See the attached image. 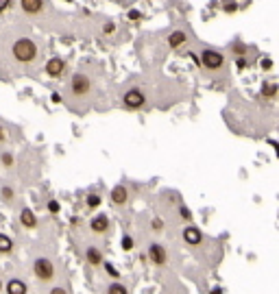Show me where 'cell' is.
I'll list each match as a JSON object with an SVG mask.
<instances>
[{"mask_svg":"<svg viewBox=\"0 0 279 294\" xmlns=\"http://www.w3.org/2000/svg\"><path fill=\"white\" fill-rule=\"evenodd\" d=\"M140 17H142V15H140V11H129V20H133V22H135V20H140Z\"/></svg>","mask_w":279,"mask_h":294,"instance_id":"cell-28","label":"cell"},{"mask_svg":"<svg viewBox=\"0 0 279 294\" xmlns=\"http://www.w3.org/2000/svg\"><path fill=\"white\" fill-rule=\"evenodd\" d=\"M151 225H153V229H155V231H162L164 229V220H159V218H155Z\"/></svg>","mask_w":279,"mask_h":294,"instance_id":"cell-25","label":"cell"},{"mask_svg":"<svg viewBox=\"0 0 279 294\" xmlns=\"http://www.w3.org/2000/svg\"><path fill=\"white\" fill-rule=\"evenodd\" d=\"M148 260H151L155 266H164L166 262H168V255H166V249L162 244L153 242L151 247H148Z\"/></svg>","mask_w":279,"mask_h":294,"instance_id":"cell-6","label":"cell"},{"mask_svg":"<svg viewBox=\"0 0 279 294\" xmlns=\"http://www.w3.org/2000/svg\"><path fill=\"white\" fill-rule=\"evenodd\" d=\"M20 223H22V227H26V229H35V227H37V218H35V214L31 212V209H22Z\"/></svg>","mask_w":279,"mask_h":294,"instance_id":"cell-12","label":"cell"},{"mask_svg":"<svg viewBox=\"0 0 279 294\" xmlns=\"http://www.w3.org/2000/svg\"><path fill=\"white\" fill-rule=\"evenodd\" d=\"M2 164L7 166V168L13 166V155H11V153H4V155H2Z\"/></svg>","mask_w":279,"mask_h":294,"instance_id":"cell-22","label":"cell"},{"mask_svg":"<svg viewBox=\"0 0 279 294\" xmlns=\"http://www.w3.org/2000/svg\"><path fill=\"white\" fill-rule=\"evenodd\" d=\"M275 94H277V83H266L264 89H262V96H266V98H273Z\"/></svg>","mask_w":279,"mask_h":294,"instance_id":"cell-18","label":"cell"},{"mask_svg":"<svg viewBox=\"0 0 279 294\" xmlns=\"http://www.w3.org/2000/svg\"><path fill=\"white\" fill-rule=\"evenodd\" d=\"M103 33H114V24H111V22H107L105 26H103Z\"/></svg>","mask_w":279,"mask_h":294,"instance_id":"cell-30","label":"cell"},{"mask_svg":"<svg viewBox=\"0 0 279 294\" xmlns=\"http://www.w3.org/2000/svg\"><path fill=\"white\" fill-rule=\"evenodd\" d=\"M48 212L50 214H59V212H61V205H59V201H48Z\"/></svg>","mask_w":279,"mask_h":294,"instance_id":"cell-21","label":"cell"},{"mask_svg":"<svg viewBox=\"0 0 279 294\" xmlns=\"http://www.w3.org/2000/svg\"><path fill=\"white\" fill-rule=\"evenodd\" d=\"M127 201H129V190L124 188V185H116V188L111 190V203H114V205H124Z\"/></svg>","mask_w":279,"mask_h":294,"instance_id":"cell-9","label":"cell"},{"mask_svg":"<svg viewBox=\"0 0 279 294\" xmlns=\"http://www.w3.org/2000/svg\"><path fill=\"white\" fill-rule=\"evenodd\" d=\"M20 4H22V11H24V13L35 15L44 7V0H20Z\"/></svg>","mask_w":279,"mask_h":294,"instance_id":"cell-10","label":"cell"},{"mask_svg":"<svg viewBox=\"0 0 279 294\" xmlns=\"http://www.w3.org/2000/svg\"><path fill=\"white\" fill-rule=\"evenodd\" d=\"M183 240H186V244H190V247H199L201 240H203V233H201L199 227H186L183 229Z\"/></svg>","mask_w":279,"mask_h":294,"instance_id":"cell-8","label":"cell"},{"mask_svg":"<svg viewBox=\"0 0 279 294\" xmlns=\"http://www.w3.org/2000/svg\"><path fill=\"white\" fill-rule=\"evenodd\" d=\"M85 260L92 264V266H100L103 264V255H100V251L98 249H94V247H90L85 251Z\"/></svg>","mask_w":279,"mask_h":294,"instance_id":"cell-15","label":"cell"},{"mask_svg":"<svg viewBox=\"0 0 279 294\" xmlns=\"http://www.w3.org/2000/svg\"><path fill=\"white\" fill-rule=\"evenodd\" d=\"M120 244H122L124 251H131V249H133V238H131V236H124Z\"/></svg>","mask_w":279,"mask_h":294,"instance_id":"cell-20","label":"cell"},{"mask_svg":"<svg viewBox=\"0 0 279 294\" xmlns=\"http://www.w3.org/2000/svg\"><path fill=\"white\" fill-rule=\"evenodd\" d=\"M236 9H238L236 7V2H225V11H229L231 13V11H236Z\"/></svg>","mask_w":279,"mask_h":294,"instance_id":"cell-29","label":"cell"},{"mask_svg":"<svg viewBox=\"0 0 279 294\" xmlns=\"http://www.w3.org/2000/svg\"><path fill=\"white\" fill-rule=\"evenodd\" d=\"M199 63L203 65L205 70H218L221 65L225 63V59L221 52H216V50H212V48H205L203 52H201V59H199Z\"/></svg>","mask_w":279,"mask_h":294,"instance_id":"cell-3","label":"cell"},{"mask_svg":"<svg viewBox=\"0 0 279 294\" xmlns=\"http://www.w3.org/2000/svg\"><path fill=\"white\" fill-rule=\"evenodd\" d=\"M107 294H129V292H127V288H124L122 284H118L116 281V284H111L109 288H107Z\"/></svg>","mask_w":279,"mask_h":294,"instance_id":"cell-17","label":"cell"},{"mask_svg":"<svg viewBox=\"0 0 279 294\" xmlns=\"http://www.w3.org/2000/svg\"><path fill=\"white\" fill-rule=\"evenodd\" d=\"M9 4H11V0H0V13H2V11H7Z\"/></svg>","mask_w":279,"mask_h":294,"instance_id":"cell-27","label":"cell"},{"mask_svg":"<svg viewBox=\"0 0 279 294\" xmlns=\"http://www.w3.org/2000/svg\"><path fill=\"white\" fill-rule=\"evenodd\" d=\"M186 39H188V35L183 33V31H173V33L168 35V46L170 48H179Z\"/></svg>","mask_w":279,"mask_h":294,"instance_id":"cell-14","label":"cell"},{"mask_svg":"<svg viewBox=\"0 0 279 294\" xmlns=\"http://www.w3.org/2000/svg\"><path fill=\"white\" fill-rule=\"evenodd\" d=\"M100 205V196L98 194H90L87 196V207H98Z\"/></svg>","mask_w":279,"mask_h":294,"instance_id":"cell-19","label":"cell"},{"mask_svg":"<svg viewBox=\"0 0 279 294\" xmlns=\"http://www.w3.org/2000/svg\"><path fill=\"white\" fill-rule=\"evenodd\" d=\"M2 199H4V201H11V199H13V190H11V188H2Z\"/></svg>","mask_w":279,"mask_h":294,"instance_id":"cell-24","label":"cell"},{"mask_svg":"<svg viewBox=\"0 0 279 294\" xmlns=\"http://www.w3.org/2000/svg\"><path fill=\"white\" fill-rule=\"evenodd\" d=\"M181 218H190V212H188V207H181Z\"/></svg>","mask_w":279,"mask_h":294,"instance_id":"cell-32","label":"cell"},{"mask_svg":"<svg viewBox=\"0 0 279 294\" xmlns=\"http://www.w3.org/2000/svg\"><path fill=\"white\" fill-rule=\"evenodd\" d=\"M11 251H13V240L0 233V253H11Z\"/></svg>","mask_w":279,"mask_h":294,"instance_id":"cell-16","label":"cell"},{"mask_svg":"<svg viewBox=\"0 0 279 294\" xmlns=\"http://www.w3.org/2000/svg\"><path fill=\"white\" fill-rule=\"evenodd\" d=\"M33 273L39 281H50L52 277H55V266H52L50 260L39 257V260H35V264H33Z\"/></svg>","mask_w":279,"mask_h":294,"instance_id":"cell-2","label":"cell"},{"mask_svg":"<svg viewBox=\"0 0 279 294\" xmlns=\"http://www.w3.org/2000/svg\"><path fill=\"white\" fill-rule=\"evenodd\" d=\"M90 87H92V83L90 79H87L85 74H74L72 76V81H70V89H72V94L74 96H85L87 92H90Z\"/></svg>","mask_w":279,"mask_h":294,"instance_id":"cell-4","label":"cell"},{"mask_svg":"<svg viewBox=\"0 0 279 294\" xmlns=\"http://www.w3.org/2000/svg\"><path fill=\"white\" fill-rule=\"evenodd\" d=\"M7 294H26V284L20 279H11L7 284Z\"/></svg>","mask_w":279,"mask_h":294,"instance_id":"cell-13","label":"cell"},{"mask_svg":"<svg viewBox=\"0 0 279 294\" xmlns=\"http://www.w3.org/2000/svg\"><path fill=\"white\" fill-rule=\"evenodd\" d=\"M11 52H13V59L20 63H31L35 57H37V46H35L33 39L28 37H20L13 41L11 46Z\"/></svg>","mask_w":279,"mask_h":294,"instance_id":"cell-1","label":"cell"},{"mask_svg":"<svg viewBox=\"0 0 279 294\" xmlns=\"http://www.w3.org/2000/svg\"><path fill=\"white\" fill-rule=\"evenodd\" d=\"M50 294H68V292L63 290V288H52V290H50Z\"/></svg>","mask_w":279,"mask_h":294,"instance_id":"cell-31","label":"cell"},{"mask_svg":"<svg viewBox=\"0 0 279 294\" xmlns=\"http://www.w3.org/2000/svg\"><path fill=\"white\" fill-rule=\"evenodd\" d=\"M90 227H92V231H94V233H105V231H107V227H109V220H107V216H105V214H98V216H94V218H92Z\"/></svg>","mask_w":279,"mask_h":294,"instance_id":"cell-11","label":"cell"},{"mask_svg":"<svg viewBox=\"0 0 279 294\" xmlns=\"http://www.w3.org/2000/svg\"><path fill=\"white\" fill-rule=\"evenodd\" d=\"M105 271H107V273H109V275H111V277H114V279H118V273H116V268H114V266H111V264H109V262H105Z\"/></svg>","mask_w":279,"mask_h":294,"instance_id":"cell-23","label":"cell"},{"mask_svg":"<svg viewBox=\"0 0 279 294\" xmlns=\"http://www.w3.org/2000/svg\"><path fill=\"white\" fill-rule=\"evenodd\" d=\"M212 294H221V288H214V290H212Z\"/></svg>","mask_w":279,"mask_h":294,"instance_id":"cell-34","label":"cell"},{"mask_svg":"<svg viewBox=\"0 0 279 294\" xmlns=\"http://www.w3.org/2000/svg\"><path fill=\"white\" fill-rule=\"evenodd\" d=\"M234 50H236V55H240V57H242V55H245V52H247V46H242V44H236V46H234Z\"/></svg>","mask_w":279,"mask_h":294,"instance_id":"cell-26","label":"cell"},{"mask_svg":"<svg viewBox=\"0 0 279 294\" xmlns=\"http://www.w3.org/2000/svg\"><path fill=\"white\" fill-rule=\"evenodd\" d=\"M0 290H2V281H0Z\"/></svg>","mask_w":279,"mask_h":294,"instance_id":"cell-35","label":"cell"},{"mask_svg":"<svg viewBox=\"0 0 279 294\" xmlns=\"http://www.w3.org/2000/svg\"><path fill=\"white\" fill-rule=\"evenodd\" d=\"M46 74L52 76V79H57V76H61L63 74V70H66V61L63 59H59V57H52L48 63H46Z\"/></svg>","mask_w":279,"mask_h":294,"instance_id":"cell-7","label":"cell"},{"mask_svg":"<svg viewBox=\"0 0 279 294\" xmlns=\"http://www.w3.org/2000/svg\"><path fill=\"white\" fill-rule=\"evenodd\" d=\"M122 103L124 107H129V109H140V107H144L146 103V96L140 92V89H129L127 94H124V98H122Z\"/></svg>","mask_w":279,"mask_h":294,"instance_id":"cell-5","label":"cell"},{"mask_svg":"<svg viewBox=\"0 0 279 294\" xmlns=\"http://www.w3.org/2000/svg\"><path fill=\"white\" fill-rule=\"evenodd\" d=\"M0 142H7V133H4V129H0Z\"/></svg>","mask_w":279,"mask_h":294,"instance_id":"cell-33","label":"cell"}]
</instances>
